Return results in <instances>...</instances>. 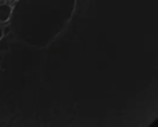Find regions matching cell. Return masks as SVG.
Wrapping results in <instances>:
<instances>
[{"label": "cell", "instance_id": "cell-2", "mask_svg": "<svg viewBox=\"0 0 158 127\" xmlns=\"http://www.w3.org/2000/svg\"><path fill=\"white\" fill-rule=\"evenodd\" d=\"M11 15H13V8L7 4H0V22L11 19Z\"/></svg>", "mask_w": 158, "mask_h": 127}, {"label": "cell", "instance_id": "cell-3", "mask_svg": "<svg viewBox=\"0 0 158 127\" xmlns=\"http://www.w3.org/2000/svg\"><path fill=\"white\" fill-rule=\"evenodd\" d=\"M3 36H4V32H3L2 26H0V40H2V39H3Z\"/></svg>", "mask_w": 158, "mask_h": 127}, {"label": "cell", "instance_id": "cell-1", "mask_svg": "<svg viewBox=\"0 0 158 127\" xmlns=\"http://www.w3.org/2000/svg\"><path fill=\"white\" fill-rule=\"evenodd\" d=\"M75 0H18L10 28L22 47L36 53L49 51L68 26Z\"/></svg>", "mask_w": 158, "mask_h": 127}]
</instances>
